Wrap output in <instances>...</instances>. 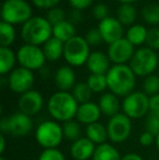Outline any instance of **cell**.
I'll return each mask as SVG.
<instances>
[{"label": "cell", "instance_id": "obj_1", "mask_svg": "<svg viewBox=\"0 0 159 160\" xmlns=\"http://www.w3.org/2000/svg\"><path fill=\"white\" fill-rule=\"evenodd\" d=\"M110 93L118 97H127L134 92L136 75L127 64H113L106 74Z\"/></svg>", "mask_w": 159, "mask_h": 160}, {"label": "cell", "instance_id": "obj_2", "mask_svg": "<svg viewBox=\"0 0 159 160\" xmlns=\"http://www.w3.org/2000/svg\"><path fill=\"white\" fill-rule=\"evenodd\" d=\"M48 112L56 121L67 122L77 117L79 102L70 92H57L52 94L47 102Z\"/></svg>", "mask_w": 159, "mask_h": 160}, {"label": "cell", "instance_id": "obj_3", "mask_svg": "<svg viewBox=\"0 0 159 160\" xmlns=\"http://www.w3.org/2000/svg\"><path fill=\"white\" fill-rule=\"evenodd\" d=\"M21 37L25 44L39 46L52 37V25L46 18L32 17L22 25Z\"/></svg>", "mask_w": 159, "mask_h": 160}, {"label": "cell", "instance_id": "obj_4", "mask_svg": "<svg viewBox=\"0 0 159 160\" xmlns=\"http://www.w3.org/2000/svg\"><path fill=\"white\" fill-rule=\"evenodd\" d=\"M32 7L25 0H4L1 7V19L10 24H24L32 18Z\"/></svg>", "mask_w": 159, "mask_h": 160}, {"label": "cell", "instance_id": "obj_5", "mask_svg": "<svg viewBox=\"0 0 159 160\" xmlns=\"http://www.w3.org/2000/svg\"><path fill=\"white\" fill-rule=\"evenodd\" d=\"M35 137L44 149H52L61 144L64 136L62 127L57 121L46 120L36 128Z\"/></svg>", "mask_w": 159, "mask_h": 160}, {"label": "cell", "instance_id": "obj_6", "mask_svg": "<svg viewBox=\"0 0 159 160\" xmlns=\"http://www.w3.org/2000/svg\"><path fill=\"white\" fill-rule=\"evenodd\" d=\"M0 130L3 135L8 134L14 137H24L32 132L33 120L30 116L17 111L2 119Z\"/></svg>", "mask_w": 159, "mask_h": 160}, {"label": "cell", "instance_id": "obj_7", "mask_svg": "<svg viewBox=\"0 0 159 160\" xmlns=\"http://www.w3.org/2000/svg\"><path fill=\"white\" fill-rule=\"evenodd\" d=\"M130 67L136 76L152 75L158 67V56L155 50L148 48H140L135 51L133 58L130 61Z\"/></svg>", "mask_w": 159, "mask_h": 160}, {"label": "cell", "instance_id": "obj_8", "mask_svg": "<svg viewBox=\"0 0 159 160\" xmlns=\"http://www.w3.org/2000/svg\"><path fill=\"white\" fill-rule=\"evenodd\" d=\"M89 55V45L82 36H74L64 42L63 57L71 67H81L85 64Z\"/></svg>", "mask_w": 159, "mask_h": 160}, {"label": "cell", "instance_id": "obj_9", "mask_svg": "<svg viewBox=\"0 0 159 160\" xmlns=\"http://www.w3.org/2000/svg\"><path fill=\"white\" fill-rule=\"evenodd\" d=\"M123 113L130 119H141L149 111V98L144 92H133L122 101Z\"/></svg>", "mask_w": 159, "mask_h": 160}, {"label": "cell", "instance_id": "obj_10", "mask_svg": "<svg viewBox=\"0 0 159 160\" xmlns=\"http://www.w3.org/2000/svg\"><path fill=\"white\" fill-rule=\"evenodd\" d=\"M131 131L132 121L123 112L111 117L107 123L108 138L115 144L123 143L127 141L131 135Z\"/></svg>", "mask_w": 159, "mask_h": 160}, {"label": "cell", "instance_id": "obj_11", "mask_svg": "<svg viewBox=\"0 0 159 160\" xmlns=\"http://www.w3.org/2000/svg\"><path fill=\"white\" fill-rule=\"evenodd\" d=\"M17 58L21 67L31 71L42 69L46 61V57L42 49H40L38 46L28 44H24L23 46L20 47Z\"/></svg>", "mask_w": 159, "mask_h": 160}, {"label": "cell", "instance_id": "obj_12", "mask_svg": "<svg viewBox=\"0 0 159 160\" xmlns=\"http://www.w3.org/2000/svg\"><path fill=\"white\" fill-rule=\"evenodd\" d=\"M35 76L33 71L27 70L23 67L15 68L8 78V86L13 93L24 94L31 91L34 85Z\"/></svg>", "mask_w": 159, "mask_h": 160}, {"label": "cell", "instance_id": "obj_13", "mask_svg": "<svg viewBox=\"0 0 159 160\" xmlns=\"http://www.w3.org/2000/svg\"><path fill=\"white\" fill-rule=\"evenodd\" d=\"M134 53V46L127 38L123 37L109 45L107 56L115 64H125L127 61H131Z\"/></svg>", "mask_w": 159, "mask_h": 160}, {"label": "cell", "instance_id": "obj_14", "mask_svg": "<svg viewBox=\"0 0 159 160\" xmlns=\"http://www.w3.org/2000/svg\"><path fill=\"white\" fill-rule=\"evenodd\" d=\"M42 106H44V98L42 94L34 89L22 94L17 101L19 111L30 117L38 113L42 110Z\"/></svg>", "mask_w": 159, "mask_h": 160}, {"label": "cell", "instance_id": "obj_15", "mask_svg": "<svg viewBox=\"0 0 159 160\" xmlns=\"http://www.w3.org/2000/svg\"><path fill=\"white\" fill-rule=\"evenodd\" d=\"M97 28L102 34L104 42L109 45L123 38V25L116 18H106L99 22Z\"/></svg>", "mask_w": 159, "mask_h": 160}, {"label": "cell", "instance_id": "obj_16", "mask_svg": "<svg viewBox=\"0 0 159 160\" xmlns=\"http://www.w3.org/2000/svg\"><path fill=\"white\" fill-rule=\"evenodd\" d=\"M102 114V113L100 111L98 103L88 101V102L79 105V109H77L75 118H77V121H79L82 124L89 125L95 122H98Z\"/></svg>", "mask_w": 159, "mask_h": 160}, {"label": "cell", "instance_id": "obj_17", "mask_svg": "<svg viewBox=\"0 0 159 160\" xmlns=\"http://www.w3.org/2000/svg\"><path fill=\"white\" fill-rule=\"evenodd\" d=\"M96 145L87 137H81L73 142L70 148L71 156L74 160H88L93 158Z\"/></svg>", "mask_w": 159, "mask_h": 160}, {"label": "cell", "instance_id": "obj_18", "mask_svg": "<svg viewBox=\"0 0 159 160\" xmlns=\"http://www.w3.org/2000/svg\"><path fill=\"white\" fill-rule=\"evenodd\" d=\"M55 84L61 92H69L75 86V73L68 65L60 67L55 73Z\"/></svg>", "mask_w": 159, "mask_h": 160}, {"label": "cell", "instance_id": "obj_19", "mask_svg": "<svg viewBox=\"0 0 159 160\" xmlns=\"http://www.w3.org/2000/svg\"><path fill=\"white\" fill-rule=\"evenodd\" d=\"M86 65L91 74H107V72L111 68L108 56L105 55L102 51L91 52Z\"/></svg>", "mask_w": 159, "mask_h": 160}, {"label": "cell", "instance_id": "obj_20", "mask_svg": "<svg viewBox=\"0 0 159 160\" xmlns=\"http://www.w3.org/2000/svg\"><path fill=\"white\" fill-rule=\"evenodd\" d=\"M98 106H99L102 113L109 118L120 113V101L118 99V96H116L112 93L102 94L99 98Z\"/></svg>", "mask_w": 159, "mask_h": 160}, {"label": "cell", "instance_id": "obj_21", "mask_svg": "<svg viewBox=\"0 0 159 160\" xmlns=\"http://www.w3.org/2000/svg\"><path fill=\"white\" fill-rule=\"evenodd\" d=\"M85 134L87 138L93 142L96 146L106 143V141L108 139L107 127H105L100 122H95L93 124L87 125L85 128Z\"/></svg>", "mask_w": 159, "mask_h": 160}, {"label": "cell", "instance_id": "obj_22", "mask_svg": "<svg viewBox=\"0 0 159 160\" xmlns=\"http://www.w3.org/2000/svg\"><path fill=\"white\" fill-rule=\"evenodd\" d=\"M42 51H44L46 60L57 61V60H59L63 56L64 42H62L61 40L57 39V38H55L52 36L48 42H46L44 44Z\"/></svg>", "mask_w": 159, "mask_h": 160}, {"label": "cell", "instance_id": "obj_23", "mask_svg": "<svg viewBox=\"0 0 159 160\" xmlns=\"http://www.w3.org/2000/svg\"><path fill=\"white\" fill-rule=\"evenodd\" d=\"M17 56L13 52L10 47H0V74H4L12 72L14 68Z\"/></svg>", "mask_w": 159, "mask_h": 160}, {"label": "cell", "instance_id": "obj_24", "mask_svg": "<svg viewBox=\"0 0 159 160\" xmlns=\"http://www.w3.org/2000/svg\"><path fill=\"white\" fill-rule=\"evenodd\" d=\"M52 36L62 42H67L73 38L75 35V26L69 20L61 22L57 25L52 26Z\"/></svg>", "mask_w": 159, "mask_h": 160}, {"label": "cell", "instance_id": "obj_25", "mask_svg": "<svg viewBox=\"0 0 159 160\" xmlns=\"http://www.w3.org/2000/svg\"><path fill=\"white\" fill-rule=\"evenodd\" d=\"M93 160H121L120 152L117 148L113 147L111 144L104 143L102 145L96 146L95 152H94Z\"/></svg>", "mask_w": 159, "mask_h": 160}, {"label": "cell", "instance_id": "obj_26", "mask_svg": "<svg viewBox=\"0 0 159 160\" xmlns=\"http://www.w3.org/2000/svg\"><path fill=\"white\" fill-rule=\"evenodd\" d=\"M137 12H136L135 7L132 3H121L117 11V19L122 25L129 26L135 22Z\"/></svg>", "mask_w": 159, "mask_h": 160}, {"label": "cell", "instance_id": "obj_27", "mask_svg": "<svg viewBox=\"0 0 159 160\" xmlns=\"http://www.w3.org/2000/svg\"><path fill=\"white\" fill-rule=\"evenodd\" d=\"M147 35H148V31L145 26L141 25V24H133L127 30L125 38L133 46H141L142 44L146 42Z\"/></svg>", "mask_w": 159, "mask_h": 160}, {"label": "cell", "instance_id": "obj_28", "mask_svg": "<svg viewBox=\"0 0 159 160\" xmlns=\"http://www.w3.org/2000/svg\"><path fill=\"white\" fill-rule=\"evenodd\" d=\"M72 95L75 98V100L79 102V105L81 103H85L91 101L92 95H93V92L89 88V86L87 85L86 82H80L77 83L75 86L72 89Z\"/></svg>", "mask_w": 159, "mask_h": 160}, {"label": "cell", "instance_id": "obj_29", "mask_svg": "<svg viewBox=\"0 0 159 160\" xmlns=\"http://www.w3.org/2000/svg\"><path fill=\"white\" fill-rule=\"evenodd\" d=\"M15 39V30L12 24L0 22V47H9Z\"/></svg>", "mask_w": 159, "mask_h": 160}, {"label": "cell", "instance_id": "obj_30", "mask_svg": "<svg viewBox=\"0 0 159 160\" xmlns=\"http://www.w3.org/2000/svg\"><path fill=\"white\" fill-rule=\"evenodd\" d=\"M62 131H63V136L68 141L73 142L81 138V127L79 121L70 120L63 122L62 124Z\"/></svg>", "mask_w": 159, "mask_h": 160}, {"label": "cell", "instance_id": "obj_31", "mask_svg": "<svg viewBox=\"0 0 159 160\" xmlns=\"http://www.w3.org/2000/svg\"><path fill=\"white\" fill-rule=\"evenodd\" d=\"M86 83L93 93H102L105 89L108 88L106 74H91Z\"/></svg>", "mask_w": 159, "mask_h": 160}, {"label": "cell", "instance_id": "obj_32", "mask_svg": "<svg viewBox=\"0 0 159 160\" xmlns=\"http://www.w3.org/2000/svg\"><path fill=\"white\" fill-rule=\"evenodd\" d=\"M142 17L146 23L151 25L159 24V4L148 3L143 8Z\"/></svg>", "mask_w": 159, "mask_h": 160}, {"label": "cell", "instance_id": "obj_33", "mask_svg": "<svg viewBox=\"0 0 159 160\" xmlns=\"http://www.w3.org/2000/svg\"><path fill=\"white\" fill-rule=\"evenodd\" d=\"M143 89L147 96H154L159 94V76L152 74L145 78L143 83Z\"/></svg>", "mask_w": 159, "mask_h": 160}, {"label": "cell", "instance_id": "obj_34", "mask_svg": "<svg viewBox=\"0 0 159 160\" xmlns=\"http://www.w3.org/2000/svg\"><path fill=\"white\" fill-rule=\"evenodd\" d=\"M66 17H67V14L63 9L57 8V7H56V8H52L48 11L46 19L48 20V22L51 25L55 26V25H57V24L61 23V22L66 21L67 20Z\"/></svg>", "mask_w": 159, "mask_h": 160}, {"label": "cell", "instance_id": "obj_35", "mask_svg": "<svg viewBox=\"0 0 159 160\" xmlns=\"http://www.w3.org/2000/svg\"><path fill=\"white\" fill-rule=\"evenodd\" d=\"M37 160H66V157L58 148H52L42 150Z\"/></svg>", "mask_w": 159, "mask_h": 160}, {"label": "cell", "instance_id": "obj_36", "mask_svg": "<svg viewBox=\"0 0 159 160\" xmlns=\"http://www.w3.org/2000/svg\"><path fill=\"white\" fill-rule=\"evenodd\" d=\"M145 131L157 136L159 134V117L149 113L145 121Z\"/></svg>", "mask_w": 159, "mask_h": 160}, {"label": "cell", "instance_id": "obj_37", "mask_svg": "<svg viewBox=\"0 0 159 160\" xmlns=\"http://www.w3.org/2000/svg\"><path fill=\"white\" fill-rule=\"evenodd\" d=\"M84 38L89 46H98V45L102 44V42H104L102 36L98 28H92V30H89L86 33Z\"/></svg>", "mask_w": 159, "mask_h": 160}, {"label": "cell", "instance_id": "obj_38", "mask_svg": "<svg viewBox=\"0 0 159 160\" xmlns=\"http://www.w3.org/2000/svg\"><path fill=\"white\" fill-rule=\"evenodd\" d=\"M146 44L148 48L153 49V50H159V28H154L148 31V35H147Z\"/></svg>", "mask_w": 159, "mask_h": 160}, {"label": "cell", "instance_id": "obj_39", "mask_svg": "<svg viewBox=\"0 0 159 160\" xmlns=\"http://www.w3.org/2000/svg\"><path fill=\"white\" fill-rule=\"evenodd\" d=\"M92 13H93L94 18L99 20V22H100L109 17V9H108V7H107V4L97 3L96 6H94Z\"/></svg>", "mask_w": 159, "mask_h": 160}, {"label": "cell", "instance_id": "obj_40", "mask_svg": "<svg viewBox=\"0 0 159 160\" xmlns=\"http://www.w3.org/2000/svg\"><path fill=\"white\" fill-rule=\"evenodd\" d=\"M34 6L38 9H44V10H50L52 8H56L57 4L61 0H32Z\"/></svg>", "mask_w": 159, "mask_h": 160}, {"label": "cell", "instance_id": "obj_41", "mask_svg": "<svg viewBox=\"0 0 159 160\" xmlns=\"http://www.w3.org/2000/svg\"><path fill=\"white\" fill-rule=\"evenodd\" d=\"M138 142H140V144L142 146L147 147V146H151V145H153V144L155 143V142H156V136L152 134V133L147 132V131H144V132L141 134L140 138H138Z\"/></svg>", "mask_w": 159, "mask_h": 160}, {"label": "cell", "instance_id": "obj_42", "mask_svg": "<svg viewBox=\"0 0 159 160\" xmlns=\"http://www.w3.org/2000/svg\"><path fill=\"white\" fill-rule=\"evenodd\" d=\"M71 7H72L74 10L82 11L84 9L88 8L92 3L94 2V0H69Z\"/></svg>", "mask_w": 159, "mask_h": 160}, {"label": "cell", "instance_id": "obj_43", "mask_svg": "<svg viewBox=\"0 0 159 160\" xmlns=\"http://www.w3.org/2000/svg\"><path fill=\"white\" fill-rule=\"evenodd\" d=\"M149 113L159 117V94L149 97Z\"/></svg>", "mask_w": 159, "mask_h": 160}, {"label": "cell", "instance_id": "obj_44", "mask_svg": "<svg viewBox=\"0 0 159 160\" xmlns=\"http://www.w3.org/2000/svg\"><path fill=\"white\" fill-rule=\"evenodd\" d=\"M82 20H83V17H82V14H81V11L79 10H74V9H73V11H71L70 14H69V21L72 24L80 23V22H82Z\"/></svg>", "mask_w": 159, "mask_h": 160}, {"label": "cell", "instance_id": "obj_45", "mask_svg": "<svg viewBox=\"0 0 159 160\" xmlns=\"http://www.w3.org/2000/svg\"><path fill=\"white\" fill-rule=\"evenodd\" d=\"M121 160H144V159H143L142 156H140L138 154H135V152H129V154L124 155Z\"/></svg>", "mask_w": 159, "mask_h": 160}, {"label": "cell", "instance_id": "obj_46", "mask_svg": "<svg viewBox=\"0 0 159 160\" xmlns=\"http://www.w3.org/2000/svg\"><path fill=\"white\" fill-rule=\"evenodd\" d=\"M4 149H6V137H4L3 134L0 135V152H3Z\"/></svg>", "mask_w": 159, "mask_h": 160}, {"label": "cell", "instance_id": "obj_47", "mask_svg": "<svg viewBox=\"0 0 159 160\" xmlns=\"http://www.w3.org/2000/svg\"><path fill=\"white\" fill-rule=\"evenodd\" d=\"M121 3H133V2L137 1V0H118Z\"/></svg>", "mask_w": 159, "mask_h": 160}, {"label": "cell", "instance_id": "obj_48", "mask_svg": "<svg viewBox=\"0 0 159 160\" xmlns=\"http://www.w3.org/2000/svg\"><path fill=\"white\" fill-rule=\"evenodd\" d=\"M155 144H156V147H157V150H158V152H159V134L157 135V136H156Z\"/></svg>", "mask_w": 159, "mask_h": 160}, {"label": "cell", "instance_id": "obj_49", "mask_svg": "<svg viewBox=\"0 0 159 160\" xmlns=\"http://www.w3.org/2000/svg\"><path fill=\"white\" fill-rule=\"evenodd\" d=\"M0 160H7V159L4 157H0Z\"/></svg>", "mask_w": 159, "mask_h": 160}]
</instances>
